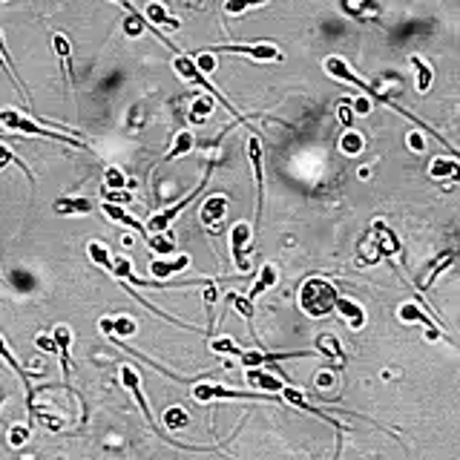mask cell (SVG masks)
<instances>
[{"instance_id":"1","label":"cell","mask_w":460,"mask_h":460,"mask_svg":"<svg viewBox=\"0 0 460 460\" xmlns=\"http://www.w3.org/2000/svg\"><path fill=\"white\" fill-rule=\"evenodd\" d=\"M322 66H325V72H328V75H331V78H336V81H346V84H354L357 89H362V92H366V95H369V98H374V101H380V104H385V107H392V110H394L397 115H403V118H408V121H415V124H417L420 130H426V133H429L431 138H438V141L443 144V147H446V150H449L452 156H457V158H460V153H454V150L449 147V141H446V138H443V135H440L438 130H431V127H426V124H423V121H420V118H415V115H411L408 110H403V107H400L397 101H392V98H389V95H385V92H380V89H374V87H369V84H366V81H362V78H357V75H354V72H351V66H348V64H346V61H343L340 55H328Z\"/></svg>"},{"instance_id":"2","label":"cell","mask_w":460,"mask_h":460,"mask_svg":"<svg viewBox=\"0 0 460 460\" xmlns=\"http://www.w3.org/2000/svg\"><path fill=\"white\" fill-rule=\"evenodd\" d=\"M336 297H340V294H336V288H334L328 279L311 276V279H305L302 288H299V308H302L305 317L322 320V317H328V313H334Z\"/></svg>"},{"instance_id":"3","label":"cell","mask_w":460,"mask_h":460,"mask_svg":"<svg viewBox=\"0 0 460 460\" xmlns=\"http://www.w3.org/2000/svg\"><path fill=\"white\" fill-rule=\"evenodd\" d=\"M0 124H6L9 130H17V133H27V135H38V138H50V141H64V144H72V147H84L87 150V144L81 138H69L64 130H46L40 124H35L32 118L27 115H20L15 110H0Z\"/></svg>"},{"instance_id":"4","label":"cell","mask_w":460,"mask_h":460,"mask_svg":"<svg viewBox=\"0 0 460 460\" xmlns=\"http://www.w3.org/2000/svg\"><path fill=\"white\" fill-rule=\"evenodd\" d=\"M173 69L179 72V75H181L184 81H190V84H196V87H205V89H207V92L213 95V98H216V101H222V104H225V107L230 110V115H239V110H236V107H233V104H230V101L225 98V95H222L219 89H216V87H213V84H210V81L205 78V69L199 66V61H196V58H190V55H184V52H179V55H176V61H173Z\"/></svg>"},{"instance_id":"5","label":"cell","mask_w":460,"mask_h":460,"mask_svg":"<svg viewBox=\"0 0 460 460\" xmlns=\"http://www.w3.org/2000/svg\"><path fill=\"white\" fill-rule=\"evenodd\" d=\"M207 181H210V167H207V173H205V179H202V184H196V190H193L190 196H184V199H181V202H176L173 207H167V210H161V213H156V216H153V219L147 222V233H167V230H170V222L176 219V216H179V213H181V210H184L193 199L199 196V193L205 190V184H207Z\"/></svg>"},{"instance_id":"6","label":"cell","mask_w":460,"mask_h":460,"mask_svg":"<svg viewBox=\"0 0 460 460\" xmlns=\"http://www.w3.org/2000/svg\"><path fill=\"white\" fill-rule=\"evenodd\" d=\"M210 52H233V55H245L251 61H279L282 58L276 43H233V46H213Z\"/></svg>"},{"instance_id":"7","label":"cell","mask_w":460,"mask_h":460,"mask_svg":"<svg viewBox=\"0 0 460 460\" xmlns=\"http://www.w3.org/2000/svg\"><path fill=\"white\" fill-rule=\"evenodd\" d=\"M118 377H121V383H124V389L135 397V403H138V408L144 411V417H147V423L161 434V429L156 426V417H153V411H150V403L144 400V392H141V377H138V371H135V366H121V371H118ZM164 438V434H161Z\"/></svg>"},{"instance_id":"8","label":"cell","mask_w":460,"mask_h":460,"mask_svg":"<svg viewBox=\"0 0 460 460\" xmlns=\"http://www.w3.org/2000/svg\"><path fill=\"white\" fill-rule=\"evenodd\" d=\"M253 236V228L248 222H236L230 228V253H233V262H236V268L245 274L251 265H248V242Z\"/></svg>"},{"instance_id":"9","label":"cell","mask_w":460,"mask_h":460,"mask_svg":"<svg viewBox=\"0 0 460 460\" xmlns=\"http://www.w3.org/2000/svg\"><path fill=\"white\" fill-rule=\"evenodd\" d=\"M0 359H6L9 362V369L20 377V383H23V389H27V408H29V415L32 417H38V408H35V385H32V380H29V374L20 369V362L15 359V354L9 351V346H6V340L0 336Z\"/></svg>"},{"instance_id":"10","label":"cell","mask_w":460,"mask_h":460,"mask_svg":"<svg viewBox=\"0 0 460 460\" xmlns=\"http://www.w3.org/2000/svg\"><path fill=\"white\" fill-rule=\"evenodd\" d=\"M248 158L253 167V179L259 187V213H262V202H265V153H262V138L251 135L248 138Z\"/></svg>"},{"instance_id":"11","label":"cell","mask_w":460,"mask_h":460,"mask_svg":"<svg viewBox=\"0 0 460 460\" xmlns=\"http://www.w3.org/2000/svg\"><path fill=\"white\" fill-rule=\"evenodd\" d=\"M282 397H285V403H290V406H294V408H302V411H308V415H313V417H320V420H325L328 426H334L336 431H343V426L340 423H336L331 415H325V411L322 408H317V406H311L308 400H305V394L302 392H297V389H290V385H282V392H279Z\"/></svg>"},{"instance_id":"12","label":"cell","mask_w":460,"mask_h":460,"mask_svg":"<svg viewBox=\"0 0 460 460\" xmlns=\"http://www.w3.org/2000/svg\"><path fill=\"white\" fill-rule=\"evenodd\" d=\"M228 205H230L228 196H210V199H205L202 207H199L202 225L205 228H219V222L225 219V213H228Z\"/></svg>"},{"instance_id":"13","label":"cell","mask_w":460,"mask_h":460,"mask_svg":"<svg viewBox=\"0 0 460 460\" xmlns=\"http://www.w3.org/2000/svg\"><path fill=\"white\" fill-rule=\"evenodd\" d=\"M374 239H377V253L380 256H400V239H397V233L385 225V222H374Z\"/></svg>"},{"instance_id":"14","label":"cell","mask_w":460,"mask_h":460,"mask_svg":"<svg viewBox=\"0 0 460 460\" xmlns=\"http://www.w3.org/2000/svg\"><path fill=\"white\" fill-rule=\"evenodd\" d=\"M144 17L150 20V27H153L156 38L167 46V50H176V52H179V46H176L170 38H167L164 32H158V29H156V23H167V27H173V29H176V27H179V20H176V17H167V12H164V6H161V3H150V6H147V15H144Z\"/></svg>"},{"instance_id":"15","label":"cell","mask_w":460,"mask_h":460,"mask_svg":"<svg viewBox=\"0 0 460 460\" xmlns=\"http://www.w3.org/2000/svg\"><path fill=\"white\" fill-rule=\"evenodd\" d=\"M397 317H400V322H406V325H426L431 340H434V336H440L438 328H434V322H431V320L426 317V313L420 311L417 302H403V305L397 308Z\"/></svg>"},{"instance_id":"16","label":"cell","mask_w":460,"mask_h":460,"mask_svg":"<svg viewBox=\"0 0 460 460\" xmlns=\"http://www.w3.org/2000/svg\"><path fill=\"white\" fill-rule=\"evenodd\" d=\"M334 311L340 313V317L348 322V328H354V331H359L362 325H366V311H362L354 299H346V297H336V305H334Z\"/></svg>"},{"instance_id":"17","label":"cell","mask_w":460,"mask_h":460,"mask_svg":"<svg viewBox=\"0 0 460 460\" xmlns=\"http://www.w3.org/2000/svg\"><path fill=\"white\" fill-rule=\"evenodd\" d=\"M101 210H104L107 219H112V222H118V225H127V228H133L138 236H144V239L150 236V233H147V228H144L138 219H133V216H130L124 207H121V205H115V202H104V205H101Z\"/></svg>"},{"instance_id":"18","label":"cell","mask_w":460,"mask_h":460,"mask_svg":"<svg viewBox=\"0 0 460 460\" xmlns=\"http://www.w3.org/2000/svg\"><path fill=\"white\" fill-rule=\"evenodd\" d=\"M52 340L58 346V357H61V371H64V380L69 385V374H72V362H69V343H72V331L66 325H55L52 331Z\"/></svg>"},{"instance_id":"19","label":"cell","mask_w":460,"mask_h":460,"mask_svg":"<svg viewBox=\"0 0 460 460\" xmlns=\"http://www.w3.org/2000/svg\"><path fill=\"white\" fill-rule=\"evenodd\" d=\"M429 176L434 181H460V161L452 158H431Z\"/></svg>"},{"instance_id":"20","label":"cell","mask_w":460,"mask_h":460,"mask_svg":"<svg viewBox=\"0 0 460 460\" xmlns=\"http://www.w3.org/2000/svg\"><path fill=\"white\" fill-rule=\"evenodd\" d=\"M248 383L253 385V389H259V392H282L285 377L268 374V371H262L259 366H253V369H248Z\"/></svg>"},{"instance_id":"21","label":"cell","mask_w":460,"mask_h":460,"mask_svg":"<svg viewBox=\"0 0 460 460\" xmlns=\"http://www.w3.org/2000/svg\"><path fill=\"white\" fill-rule=\"evenodd\" d=\"M279 282V271H276V265H262V271H259V279L253 282V288H251V294H248V299L253 302V299H259L265 290H271L274 285Z\"/></svg>"},{"instance_id":"22","label":"cell","mask_w":460,"mask_h":460,"mask_svg":"<svg viewBox=\"0 0 460 460\" xmlns=\"http://www.w3.org/2000/svg\"><path fill=\"white\" fill-rule=\"evenodd\" d=\"M55 213H61V216H87V213H92V202L89 199H75V196H64V199H58L55 202Z\"/></svg>"},{"instance_id":"23","label":"cell","mask_w":460,"mask_h":460,"mask_svg":"<svg viewBox=\"0 0 460 460\" xmlns=\"http://www.w3.org/2000/svg\"><path fill=\"white\" fill-rule=\"evenodd\" d=\"M52 46H55V52H58V58H61V64H64L66 81H69V87H72V84H75V69H72V46H69V40H66L64 35H52Z\"/></svg>"},{"instance_id":"24","label":"cell","mask_w":460,"mask_h":460,"mask_svg":"<svg viewBox=\"0 0 460 460\" xmlns=\"http://www.w3.org/2000/svg\"><path fill=\"white\" fill-rule=\"evenodd\" d=\"M187 265H190V256H187V253H181V256H176L173 262H164V259H153L150 271H153V276H173V274H179V271H184Z\"/></svg>"},{"instance_id":"25","label":"cell","mask_w":460,"mask_h":460,"mask_svg":"<svg viewBox=\"0 0 460 460\" xmlns=\"http://www.w3.org/2000/svg\"><path fill=\"white\" fill-rule=\"evenodd\" d=\"M317 346H320L322 354H331V357H334V371H340V369H343V362H346V354H343L340 343H336V336H331V334H320V336H317Z\"/></svg>"},{"instance_id":"26","label":"cell","mask_w":460,"mask_h":460,"mask_svg":"<svg viewBox=\"0 0 460 460\" xmlns=\"http://www.w3.org/2000/svg\"><path fill=\"white\" fill-rule=\"evenodd\" d=\"M193 144H196V135H193L190 130H181V133H176V138H173V147L167 150L164 161H173V158H179V156H187V153L193 150Z\"/></svg>"},{"instance_id":"27","label":"cell","mask_w":460,"mask_h":460,"mask_svg":"<svg viewBox=\"0 0 460 460\" xmlns=\"http://www.w3.org/2000/svg\"><path fill=\"white\" fill-rule=\"evenodd\" d=\"M340 150L346 153V156H359L362 150H366V135L362 133H357V130H346L343 133V138H340Z\"/></svg>"},{"instance_id":"28","label":"cell","mask_w":460,"mask_h":460,"mask_svg":"<svg viewBox=\"0 0 460 460\" xmlns=\"http://www.w3.org/2000/svg\"><path fill=\"white\" fill-rule=\"evenodd\" d=\"M87 253H89V259L98 265V268H104V271H112V256H110V248L107 245H101V242H89L87 245Z\"/></svg>"},{"instance_id":"29","label":"cell","mask_w":460,"mask_h":460,"mask_svg":"<svg viewBox=\"0 0 460 460\" xmlns=\"http://www.w3.org/2000/svg\"><path fill=\"white\" fill-rule=\"evenodd\" d=\"M144 242H147V248H150L153 253H161V256H170V253L176 251L173 239L167 236V233H150V236L144 239Z\"/></svg>"},{"instance_id":"30","label":"cell","mask_w":460,"mask_h":460,"mask_svg":"<svg viewBox=\"0 0 460 460\" xmlns=\"http://www.w3.org/2000/svg\"><path fill=\"white\" fill-rule=\"evenodd\" d=\"M411 66H415V72H417V92H429V87H431V66L420 58V55H411Z\"/></svg>"},{"instance_id":"31","label":"cell","mask_w":460,"mask_h":460,"mask_svg":"<svg viewBox=\"0 0 460 460\" xmlns=\"http://www.w3.org/2000/svg\"><path fill=\"white\" fill-rule=\"evenodd\" d=\"M0 66H3V72H6V75H9V81L17 87V92L23 95V101H27V104H32V98H29V92H27V87H23L20 84V78L15 75V69H12V61H9V55H6V50H3V40H0Z\"/></svg>"},{"instance_id":"32","label":"cell","mask_w":460,"mask_h":460,"mask_svg":"<svg viewBox=\"0 0 460 460\" xmlns=\"http://www.w3.org/2000/svg\"><path fill=\"white\" fill-rule=\"evenodd\" d=\"M210 112H213V95H210V92H207V95H199V98L190 101V115H193V121H205Z\"/></svg>"},{"instance_id":"33","label":"cell","mask_w":460,"mask_h":460,"mask_svg":"<svg viewBox=\"0 0 460 460\" xmlns=\"http://www.w3.org/2000/svg\"><path fill=\"white\" fill-rule=\"evenodd\" d=\"M164 423H167V429L176 431V429H184V426L190 423V415H187L181 406H170V408L164 411Z\"/></svg>"},{"instance_id":"34","label":"cell","mask_w":460,"mask_h":460,"mask_svg":"<svg viewBox=\"0 0 460 460\" xmlns=\"http://www.w3.org/2000/svg\"><path fill=\"white\" fill-rule=\"evenodd\" d=\"M124 187H127L124 173H121L118 167H107V173H104V190H124Z\"/></svg>"},{"instance_id":"35","label":"cell","mask_w":460,"mask_h":460,"mask_svg":"<svg viewBox=\"0 0 460 460\" xmlns=\"http://www.w3.org/2000/svg\"><path fill=\"white\" fill-rule=\"evenodd\" d=\"M135 331H138V325H135L133 317H118V320H112V334L121 336V340H124V336H133Z\"/></svg>"},{"instance_id":"36","label":"cell","mask_w":460,"mask_h":460,"mask_svg":"<svg viewBox=\"0 0 460 460\" xmlns=\"http://www.w3.org/2000/svg\"><path fill=\"white\" fill-rule=\"evenodd\" d=\"M210 351L213 354H228V357H239L242 354V348L233 340H228V336H222V340H213L210 343Z\"/></svg>"},{"instance_id":"37","label":"cell","mask_w":460,"mask_h":460,"mask_svg":"<svg viewBox=\"0 0 460 460\" xmlns=\"http://www.w3.org/2000/svg\"><path fill=\"white\" fill-rule=\"evenodd\" d=\"M9 164H17V167H20V170H23V173H27V176H29V181H32V170H29V167H27V164H23V161H20V158H17V156H15L12 150H6V147H3V144H0V170H3V167H9Z\"/></svg>"},{"instance_id":"38","label":"cell","mask_w":460,"mask_h":460,"mask_svg":"<svg viewBox=\"0 0 460 460\" xmlns=\"http://www.w3.org/2000/svg\"><path fill=\"white\" fill-rule=\"evenodd\" d=\"M228 299H230V305H233V308H236V311H239V313H242V317H245V320H253V302H251L248 297L230 294Z\"/></svg>"},{"instance_id":"39","label":"cell","mask_w":460,"mask_h":460,"mask_svg":"<svg viewBox=\"0 0 460 460\" xmlns=\"http://www.w3.org/2000/svg\"><path fill=\"white\" fill-rule=\"evenodd\" d=\"M29 440V426H12L9 429V446H23Z\"/></svg>"},{"instance_id":"40","label":"cell","mask_w":460,"mask_h":460,"mask_svg":"<svg viewBox=\"0 0 460 460\" xmlns=\"http://www.w3.org/2000/svg\"><path fill=\"white\" fill-rule=\"evenodd\" d=\"M452 259H454V253H443V259H440V262H434V268H431V274L426 276L423 288H429V285L434 282V276H440V274H443V268H446V265H452Z\"/></svg>"},{"instance_id":"41","label":"cell","mask_w":460,"mask_h":460,"mask_svg":"<svg viewBox=\"0 0 460 460\" xmlns=\"http://www.w3.org/2000/svg\"><path fill=\"white\" fill-rule=\"evenodd\" d=\"M256 3H262V0H228L225 9H228L230 15H242L248 6H256Z\"/></svg>"},{"instance_id":"42","label":"cell","mask_w":460,"mask_h":460,"mask_svg":"<svg viewBox=\"0 0 460 460\" xmlns=\"http://www.w3.org/2000/svg\"><path fill=\"white\" fill-rule=\"evenodd\" d=\"M38 348L40 351H50V354H58V346H55V340H52L50 334H40L38 336Z\"/></svg>"},{"instance_id":"43","label":"cell","mask_w":460,"mask_h":460,"mask_svg":"<svg viewBox=\"0 0 460 460\" xmlns=\"http://www.w3.org/2000/svg\"><path fill=\"white\" fill-rule=\"evenodd\" d=\"M216 299H219V290H216L213 282H207V288H205V305H207V311H213V302Z\"/></svg>"},{"instance_id":"44","label":"cell","mask_w":460,"mask_h":460,"mask_svg":"<svg viewBox=\"0 0 460 460\" xmlns=\"http://www.w3.org/2000/svg\"><path fill=\"white\" fill-rule=\"evenodd\" d=\"M408 147L415 150V153H423V147H426V141L420 138V133H408Z\"/></svg>"},{"instance_id":"45","label":"cell","mask_w":460,"mask_h":460,"mask_svg":"<svg viewBox=\"0 0 460 460\" xmlns=\"http://www.w3.org/2000/svg\"><path fill=\"white\" fill-rule=\"evenodd\" d=\"M340 121H343L346 127L354 121V110H351V104H340Z\"/></svg>"},{"instance_id":"46","label":"cell","mask_w":460,"mask_h":460,"mask_svg":"<svg viewBox=\"0 0 460 460\" xmlns=\"http://www.w3.org/2000/svg\"><path fill=\"white\" fill-rule=\"evenodd\" d=\"M351 110H354V112H359V115H366V112L371 110V104H369L366 98H359V101H354V107H351Z\"/></svg>"},{"instance_id":"47","label":"cell","mask_w":460,"mask_h":460,"mask_svg":"<svg viewBox=\"0 0 460 460\" xmlns=\"http://www.w3.org/2000/svg\"><path fill=\"white\" fill-rule=\"evenodd\" d=\"M317 385H320V389H328V385H331V374H320L317 377Z\"/></svg>"},{"instance_id":"48","label":"cell","mask_w":460,"mask_h":460,"mask_svg":"<svg viewBox=\"0 0 460 460\" xmlns=\"http://www.w3.org/2000/svg\"><path fill=\"white\" fill-rule=\"evenodd\" d=\"M3 400H6V389H0V406H3Z\"/></svg>"},{"instance_id":"49","label":"cell","mask_w":460,"mask_h":460,"mask_svg":"<svg viewBox=\"0 0 460 460\" xmlns=\"http://www.w3.org/2000/svg\"><path fill=\"white\" fill-rule=\"evenodd\" d=\"M0 3H6V0H0Z\"/></svg>"}]
</instances>
